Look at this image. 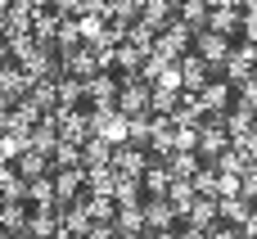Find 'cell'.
<instances>
[{"label":"cell","instance_id":"cell-2","mask_svg":"<svg viewBox=\"0 0 257 239\" xmlns=\"http://www.w3.org/2000/svg\"><path fill=\"white\" fill-rule=\"evenodd\" d=\"M217 239H239V235H230V230H221V235H217Z\"/></svg>","mask_w":257,"mask_h":239},{"label":"cell","instance_id":"cell-3","mask_svg":"<svg viewBox=\"0 0 257 239\" xmlns=\"http://www.w3.org/2000/svg\"><path fill=\"white\" fill-rule=\"evenodd\" d=\"M185 239H203V235H199V230H194V235H185Z\"/></svg>","mask_w":257,"mask_h":239},{"label":"cell","instance_id":"cell-1","mask_svg":"<svg viewBox=\"0 0 257 239\" xmlns=\"http://www.w3.org/2000/svg\"><path fill=\"white\" fill-rule=\"evenodd\" d=\"M235 23H239V18H235V14H217V27H221V32H230V27H235Z\"/></svg>","mask_w":257,"mask_h":239}]
</instances>
